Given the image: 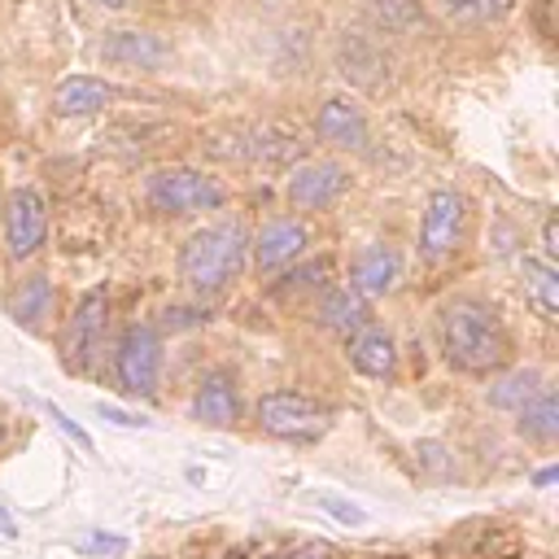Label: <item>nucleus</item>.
I'll return each instance as SVG.
<instances>
[{
    "label": "nucleus",
    "instance_id": "obj_14",
    "mask_svg": "<svg viewBox=\"0 0 559 559\" xmlns=\"http://www.w3.org/2000/svg\"><path fill=\"white\" fill-rule=\"evenodd\" d=\"M192 415L210 428H231L236 415H240V397H236L231 380L227 376H205L197 397H192Z\"/></svg>",
    "mask_w": 559,
    "mask_h": 559
},
{
    "label": "nucleus",
    "instance_id": "obj_29",
    "mask_svg": "<svg viewBox=\"0 0 559 559\" xmlns=\"http://www.w3.org/2000/svg\"><path fill=\"white\" fill-rule=\"evenodd\" d=\"M100 419H109V424H122V428H148L153 419H140V415H131V411H118V406H105L100 402Z\"/></svg>",
    "mask_w": 559,
    "mask_h": 559
},
{
    "label": "nucleus",
    "instance_id": "obj_8",
    "mask_svg": "<svg viewBox=\"0 0 559 559\" xmlns=\"http://www.w3.org/2000/svg\"><path fill=\"white\" fill-rule=\"evenodd\" d=\"M105 314H109L105 293L100 288L83 293V301H79V310H74V319L66 328V367L83 371L92 362V354L100 349V336H105Z\"/></svg>",
    "mask_w": 559,
    "mask_h": 559
},
{
    "label": "nucleus",
    "instance_id": "obj_5",
    "mask_svg": "<svg viewBox=\"0 0 559 559\" xmlns=\"http://www.w3.org/2000/svg\"><path fill=\"white\" fill-rule=\"evenodd\" d=\"M463 218H467V201L454 188H437L424 205V223H419V253L428 262H441L459 249L463 240Z\"/></svg>",
    "mask_w": 559,
    "mask_h": 559
},
{
    "label": "nucleus",
    "instance_id": "obj_20",
    "mask_svg": "<svg viewBox=\"0 0 559 559\" xmlns=\"http://www.w3.org/2000/svg\"><path fill=\"white\" fill-rule=\"evenodd\" d=\"M520 275H524V293L533 297L537 314L559 319V271H555V266H546V262H537V258H524Z\"/></svg>",
    "mask_w": 559,
    "mask_h": 559
},
{
    "label": "nucleus",
    "instance_id": "obj_23",
    "mask_svg": "<svg viewBox=\"0 0 559 559\" xmlns=\"http://www.w3.org/2000/svg\"><path fill=\"white\" fill-rule=\"evenodd\" d=\"M515 9V0H445V13L463 26H480V22H498Z\"/></svg>",
    "mask_w": 559,
    "mask_h": 559
},
{
    "label": "nucleus",
    "instance_id": "obj_7",
    "mask_svg": "<svg viewBox=\"0 0 559 559\" xmlns=\"http://www.w3.org/2000/svg\"><path fill=\"white\" fill-rule=\"evenodd\" d=\"M44 231H48V210H44V197L35 188H17L9 197V210H4V240H9V253L13 258H31L39 245H44Z\"/></svg>",
    "mask_w": 559,
    "mask_h": 559
},
{
    "label": "nucleus",
    "instance_id": "obj_1",
    "mask_svg": "<svg viewBox=\"0 0 559 559\" xmlns=\"http://www.w3.org/2000/svg\"><path fill=\"white\" fill-rule=\"evenodd\" d=\"M441 345H445V358L459 371H472V376L498 371L507 362V354H511L498 314L485 301H467V297L450 301L441 310Z\"/></svg>",
    "mask_w": 559,
    "mask_h": 559
},
{
    "label": "nucleus",
    "instance_id": "obj_32",
    "mask_svg": "<svg viewBox=\"0 0 559 559\" xmlns=\"http://www.w3.org/2000/svg\"><path fill=\"white\" fill-rule=\"evenodd\" d=\"M555 480H559V472H555V467H546V472H537V476H533V485H542V489H546V485H555Z\"/></svg>",
    "mask_w": 559,
    "mask_h": 559
},
{
    "label": "nucleus",
    "instance_id": "obj_26",
    "mask_svg": "<svg viewBox=\"0 0 559 559\" xmlns=\"http://www.w3.org/2000/svg\"><path fill=\"white\" fill-rule=\"evenodd\" d=\"M328 271H332L328 262H314V266H301V271H297V275H288V280H284L280 288H284V293H293V288H323V284H328Z\"/></svg>",
    "mask_w": 559,
    "mask_h": 559
},
{
    "label": "nucleus",
    "instance_id": "obj_9",
    "mask_svg": "<svg viewBox=\"0 0 559 559\" xmlns=\"http://www.w3.org/2000/svg\"><path fill=\"white\" fill-rule=\"evenodd\" d=\"M341 188H345V170H341L336 162H306V166H297L293 179H288V197H293V205H301V210H323V205H332V201L341 197Z\"/></svg>",
    "mask_w": 559,
    "mask_h": 559
},
{
    "label": "nucleus",
    "instance_id": "obj_10",
    "mask_svg": "<svg viewBox=\"0 0 559 559\" xmlns=\"http://www.w3.org/2000/svg\"><path fill=\"white\" fill-rule=\"evenodd\" d=\"M301 249H306V227H301L297 218H271V223L258 231V240H253V253H258V271H262V275L288 266Z\"/></svg>",
    "mask_w": 559,
    "mask_h": 559
},
{
    "label": "nucleus",
    "instance_id": "obj_16",
    "mask_svg": "<svg viewBox=\"0 0 559 559\" xmlns=\"http://www.w3.org/2000/svg\"><path fill=\"white\" fill-rule=\"evenodd\" d=\"M341 74L345 79H354V83H367V87H376L380 83V74L389 70V61H384V52L367 39V35H349L345 44H341Z\"/></svg>",
    "mask_w": 559,
    "mask_h": 559
},
{
    "label": "nucleus",
    "instance_id": "obj_2",
    "mask_svg": "<svg viewBox=\"0 0 559 559\" xmlns=\"http://www.w3.org/2000/svg\"><path fill=\"white\" fill-rule=\"evenodd\" d=\"M245 249H249V236L240 223H214L188 236V245L179 249V271L192 288L214 293L227 280H236V271L245 266Z\"/></svg>",
    "mask_w": 559,
    "mask_h": 559
},
{
    "label": "nucleus",
    "instance_id": "obj_11",
    "mask_svg": "<svg viewBox=\"0 0 559 559\" xmlns=\"http://www.w3.org/2000/svg\"><path fill=\"white\" fill-rule=\"evenodd\" d=\"M100 57H105V61H118V66L157 70V66L170 57V48H166L157 35H148V31H109L105 44H100Z\"/></svg>",
    "mask_w": 559,
    "mask_h": 559
},
{
    "label": "nucleus",
    "instance_id": "obj_22",
    "mask_svg": "<svg viewBox=\"0 0 559 559\" xmlns=\"http://www.w3.org/2000/svg\"><path fill=\"white\" fill-rule=\"evenodd\" d=\"M48 306H52V284H48L44 275H31V280L13 293V301H9V310H13L17 323H39V319L48 314Z\"/></svg>",
    "mask_w": 559,
    "mask_h": 559
},
{
    "label": "nucleus",
    "instance_id": "obj_17",
    "mask_svg": "<svg viewBox=\"0 0 559 559\" xmlns=\"http://www.w3.org/2000/svg\"><path fill=\"white\" fill-rule=\"evenodd\" d=\"M349 362H354L362 376H389V371H393V341H389V332L362 323V328L349 336Z\"/></svg>",
    "mask_w": 559,
    "mask_h": 559
},
{
    "label": "nucleus",
    "instance_id": "obj_24",
    "mask_svg": "<svg viewBox=\"0 0 559 559\" xmlns=\"http://www.w3.org/2000/svg\"><path fill=\"white\" fill-rule=\"evenodd\" d=\"M537 389H542V380H537L533 371H520V376H507L502 384H493L489 397H493V406H511V411H520Z\"/></svg>",
    "mask_w": 559,
    "mask_h": 559
},
{
    "label": "nucleus",
    "instance_id": "obj_31",
    "mask_svg": "<svg viewBox=\"0 0 559 559\" xmlns=\"http://www.w3.org/2000/svg\"><path fill=\"white\" fill-rule=\"evenodd\" d=\"M542 249H546L550 258H559V223H555V214L542 223Z\"/></svg>",
    "mask_w": 559,
    "mask_h": 559
},
{
    "label": "nucleus",
    "instance_id": "obj_19",
    "mask_svg": "<svg viewBox=\"0 0 559 559\" xmlns=\"http://www.w3.org/2000/svg\"><path fill=\"white\" fill-rule=\"evenodd\" d=\"M520 432L533 441H555L559 437V397L555 389H537L524 406H520Z\"/></svg>",
    "mask_w": 559,
    "mask_h": 559
},
{
    "label": "nucleus",
    "instance_id": "obj_21",
    "mask_svg": "<svg viewBox=\"0 0 559 559\" xmlns=\"http://www.w3.org/2000/svg\"><path fill=\"white\" fill-rule=\"evenodd\" d=\"M367 17L389 35H406L424 22V9L415 0H367Z\"/></svg>",
    "mask_w": 559,
    "mask_h": 559
},
{
    "label": "nucleus",
    "instance_id": "obj_4",
    "mask_svg": "<svg viewBox=\"0 0 559 559\" xmlns=\"http://www.w3.org/2000/svg\"><path fill=\"white\" fill-rule=\"evenodd\" d=\"M258 424L284 441H314L328 432V406H319L301 393H266L258 402Z\"/></svg>",
    "mask_w": 559,
    "mask_h": 559
},
{
    "label": "nucleus",
    "instance_id": "obj_12",
    "mask_svg": "<svg viewBox=\"0 0 559 559\" xmlns=\"http://www.w3.org/2000/svg\"><path fill=\"white\" fill-rule=\"evenodd\" d=\"M314 131H319V140H328L336 148H367V118H362L358 105H349L341 96L323 100V109L314 118Z\"/></svg>",
    "mask_w": 559,
    "mask_h": 559
},
{
    "label": "nucleus",
    "instance_id": "obj_13",
    "mask_svg": "<svg viewBox=\"0 0 559 559\" xmlns=\"http://www.w3.org/2000/svg\"><path fill=\"white\" fill-rule=\"evenodd\" d=\"M349 280H354V293L358 297H384L397 280V253L389 245H367L354 266H349Z\"/></svg>",
    "mask_w": 559,
    "mask_h": 559
},
{
    "label": "nucleus",
    "instance_id": "obj_28",
    "mask_svg": "<svg viewBox=\"0 0 559 559\" xmlns=\"http://www.w3.org/2000/svg\"><path fill=\"white\" fill-rule=\"evenodd\" d=\"M44 411H48V419H57V428H61L66 437H74L83 450H92V437H87V432H83V428H79V424H74V419H70V415L57 406V402H44Z\"/></svg>",
    "mask_w": 559,
    "mask_h": 559
},
{
    "label": "nucleus",
    "instance_id": "obj_30",
    "mask_svg": "<svg viewBox=\"0 0 559 559\" xmlns=\"http://www.w3.org/2000/svg\"><path fill=\"white\" fill-rule=\"evenodd\" d=\"M323 511H332V515H336V520H345V524H362V507H354V502L323 498Z\"/></svg>",
    "mask_w": 559,
    "mask_h": 559
},
{
    "label": "nucleus",
    "instance_id": "obj_34",
    "mask_svg": "<svg viewBox=\"0 0 559 559\" xmlns=\"http://www.w3.org/2000/svg\"><path fill=\"white\" fill-rule=\"evenodd\" d=\"M100 9H127V0H96Z\"/></svg>",
    "mask_w": 559,
    "mask_h": 559
},
{
    "label": "nucleus",
    "instance_id": "obj_27",
    "mask_svg": "<svg viewBox=\"0 0 559 559\" xmlns=\"http://www.w3.org/2000/svg\"><path fill=\"white\" fill-rule=\"evenodd\" d=\"M332 555H336L332 542H297V546L275 550V555H266V559H332Z\"/></svg>",
    "mask_w": 559,
    "mask_h": 559
},
{
    "label": "nucleus",
    "instance_id": "obj_25",
    "mask_svg": "<svg viewBox=\"0 0 559 559\" xmlns=\"http://www.w3.org/2000/svg\"><path fill=\"white\" fill-rule=\"evenodd\" d=\"M79 550H87V555H122L127 550V537H118V533H83L79 537Z\"/></svg>",
    "mask_w": 559,
    "mask_h": 559
},
{
    "label": "nucleus",
    "instance_id": "obj_15",
    "mask_svg": "<svg viewBox=\"0 0 559 559\" xmlns=\"http://www.w3.org/2000/svg\"><path fill=\"white\" fill-rule=\"evenodd\" d=\"M114 100V87L109 83H100V79H87V74H70V79H61L57 83V92H52V105H57V114H96V109H105Z\"/></svg>",
    "mask_w": 559,
    "mask_h": 559
},
{
    "label": "nucleus",
    "instance_id": "obj_6",
    "mask_svg": "<svg viewBox=\"0 0 559 559\" xmlns=\"http://www.w3.org/2000/svg\"><path fill=\"white\" fill-rule=\"evenodd\" d=\"M157 367H162V349H157V332L153 328H127L122 345H118V380L127 393H153L157 389Z\"/></svg>",
    "mask_w": 559,
    "mask_h": 559
},
{
    "label": "nucleus",
    "instance_id": "obj_18",
    "mask_svg": "<svg viewBox=\"0 0 559 559\" xmlns=\"http://www.w3.org/2000/svg\"><path fill=\"white\" fill-rule=\"evenodd\" d=\"M319 323L349 336V332H358V328L367 323V306H362V297L349 293V288H328L323 301H319Z\"/></svg>",
    "mask_w": 559,
    "mask_h": 559
},
{
    "label": "nucleus",
    "instance_id": "obj_33",
    "mask_svg": "<svg viewBox=\"0 0 559 559\" xmlns=\"http://www.w3.org/2000/svg\"><path fill=\"white\" fill-rule=\"evenodd\" d=\"M0 533H4V537H13V533H17V524L9 520V511H4V507H0Z\"/></svg>",
    "mask_w": 559,
    "mask_h": 559
},
{
    "label": "nucleus",
    "instance_id": "obj_3",
    "mask_svg": "<svg viewBox=\"0 0 559 559\" xmlns=\"http://www.w3.org/2000/svg\"><path fill=\"white\" fill-rule=\"evenodd\" d=\"M148 201L162 210V214H197V210H214L227 201V188L201 170H188V166H166V170H153L148 183H144Z\"/></svg>",
    "mask_w": 559,
    "mask_h": 559
}]
</instances>
